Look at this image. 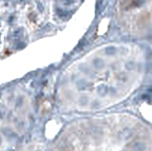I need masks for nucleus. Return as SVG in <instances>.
Wrapping results in <instances>:
<instances>
[]
</instances>
